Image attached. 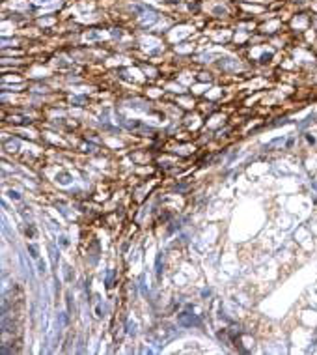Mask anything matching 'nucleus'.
<instances>
[{"mask_svg":"<svg viewBox=\"0 0 317 355\" xmlns=\"http://www.w3.org/2000/svg\"><path fill=\"white\" fill-rule=\"evenodd\" d=\"M179 323L181 325H185V327H190V325H202V320L200 318H196V316H192V314H181L179 316Z\"/></svg>","mask_w":317,"mask_h":355,"instance_id":"1","label":"nucleus"},{"mask_svg":"<svg viewBox=\"0 0 317 355\" xmlns=\"http://www.w3.org/2000/svg\"><path fill=\"white\" fill-rule=\"evenodd\" d=\"M28 250H30V256H32V258L38 260V256H39V254H38V249L34 247V245H28Z\"/></svg>","mask_w":317,"mask_h":355,"instance_id":"2","label":"nucleus"},{"mask_svg":"<svg viewBox=\"0 0 317 355\" xmlns=\"http://www.w3.org/2000/svg\"><path fill=\"white\" fill-rule=\"evenodd\" d=\"M36 2H47V0H36Z\"/></svg>","mask_w":317,"mask_h":355,"instance_id":"3","label":"nucleus"}]
</instances>
